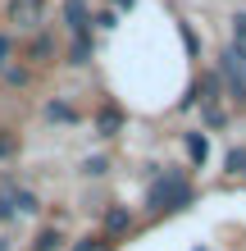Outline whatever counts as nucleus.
<instances>
[{"label": "nucleus", "mask_w": 246, "mask_h": 251, "mask_svg": "<svg viewBox=\"0 0 246 251\" xmlns=\"http://www.w3.org/2000/svg\"><path fill=\"white\" fill-rule=\"evenodd\" d=\"M187 201H192V187H187L182 174H164V178L151 187V205L155 210H182Z\"/></svg>", "instance_id": "1"}, {"label": "nucleus", "mask_w": 246, "mask_h": 251, "mask_svg": "<svg viewBox=\"0 0 246 251\" xmlns=\"http://www.w3.org/2000/svg\"><path fill=\"white\" fill-rule=\"evenodd\" d=\"M224 78L233 87V100L246 105V46H237V41L224 50Z\"/></svg>", "instance_id": "2"}, {"label": "nucleus", "mask_w": 246, "mask_h": 251, "mask_svg": "<svg viewBox=\"0 0 246 251\" xmlns=\"http://www.w3.org/2000/svg\"><path fill=\"white\" fill-rule=\"evenodd\" d=\"M9 23H19L23 32H37L46 23V0H9Z\"/></svg>", "instance_id": "3"}, {"label": "nucleus", "mask_w": 246, "mask_h": 251, "mask_svg": "<svg viewBox=\"0 0 246 251\" xmlns=\"http://www.w3.org/2000/svg\"><path fill=\"white\" fill-rule=\"evenodd\" d=\"M133 228V215H128V205H110L105 210V238H114V233Z\"/></svg>", "instance_id": "4"}, {"label": "nucleus", "mask_w": 246, "mask_h": 251, "mask_svg": "<svg viewBox=\"0 0 246 251\" xmlns=\"http://www.w3.org/2000/svg\"><path fill=\"white\" fill-rule=\"evenodd\" d=\"M64 19H68V27H73L78 37H87V5H82V0H68V5H64Z\"/></svg>", "instance_id": "5"}, {"label": "nucleus", "mask_w": 246, "mask_h": 251, "mask_svg": "<svg viewBox=\"0 0 246 251\" xmlns=\"http://www.w3.org/2000/svg\"><path fill=\"white\" fill-rule=\"evenodd\" d=\"M187 155H192V160H201V165H205V155H210V142L201 137V132H192V137H187Z\"/></svg>", "instance_id": "6"}, {"label": "nucleus", "mask_w": 246, "mask_h": 251, "mask_svg": "<svg viewBox=\"0 0 246 251\" xmlns=\"http://www.w3.org/2000/svg\"><path fill=\"white\" fill-rule=\"evenodd\" d=\"M73 251H110V238H82Z\"/></svg>", "instance_id": "7"}, {"label": "nucleus", "mask_w": 246, "mask_h": 251, "mask_svg": "<svg viewBox=\"0 0 246 251\" xmlns=\"http://www.w3.org/2000/svg\"><path fill=\"white\" fill-rule=\"evenodd\" d=\"M96 124H100V132L110 137V132L119 128V114H114V110H100V119H96Z\"/></svg>", "instance_id": "8"}, {"label": "nucleus", "mask_w": 246, "mask_h": 251, "mask_svg": "<svg viewBox=\"0 0 246 251\" xmlns=\"http://www.w3.org/2000/svg\"><path fill=\"white\" fill-rule=\"evenodd\" d=\"M87 55H91V41L78 37V41H73V64H87Z\"/></svg>", "instance_id": "9"}, {"label": "nucleus", "mask_w": 246, "mask_h": 251, "mask_svg": "<svg viewBox=\"0 0 246 251\" xmlns=\"http://www.w3.org/2000/svg\"><path fill=\"white\" fill-rule=\"evenodd\" d=\"M55 247H60V233H41L32 251H55Z\"/></svg>", "instance_id": "10"}, {"label": "nucleus", "mask_w": 246, "mask_h": 251, "mask_svg": "<svg viewBox=\"0 0 246 251\" xmlns=\"http://www.w3.org/2000/svg\"><path fill=\"white\" fill-rule=\"evenodd\" d=\"M9 55H14V41H9L5 32H0V69H5V64H9Z\"/></svg>", "instance_id": "11"}, {"label": "nucleus", "mask_w": 246, "mask_h": 251, "mask_svg": "<svg viewBox=\"0 0 246 251\" xmlns=\"http://www.w3.org/2000/svg\"><path fill=\"white\" fill-rule=\"evenodd\" d=\"M228 169H233V174H237V169H246V155H242V151H233V155H228Z\"/></svg>", "instance_id": "12"}, {"label": "nucleus", "mask_w": 246, "mask_h": 251, "mask_svg": "<svg viewBox=\"0 0 246 251\" xmlns=\"http://www.w3.org/2000/svg\"><path fill=\"white\" fill-rule=\"evenodd\" d=\"M242 174H246V169H242Z\"/></svg>", "instance_id": "13"}]
</instances>
